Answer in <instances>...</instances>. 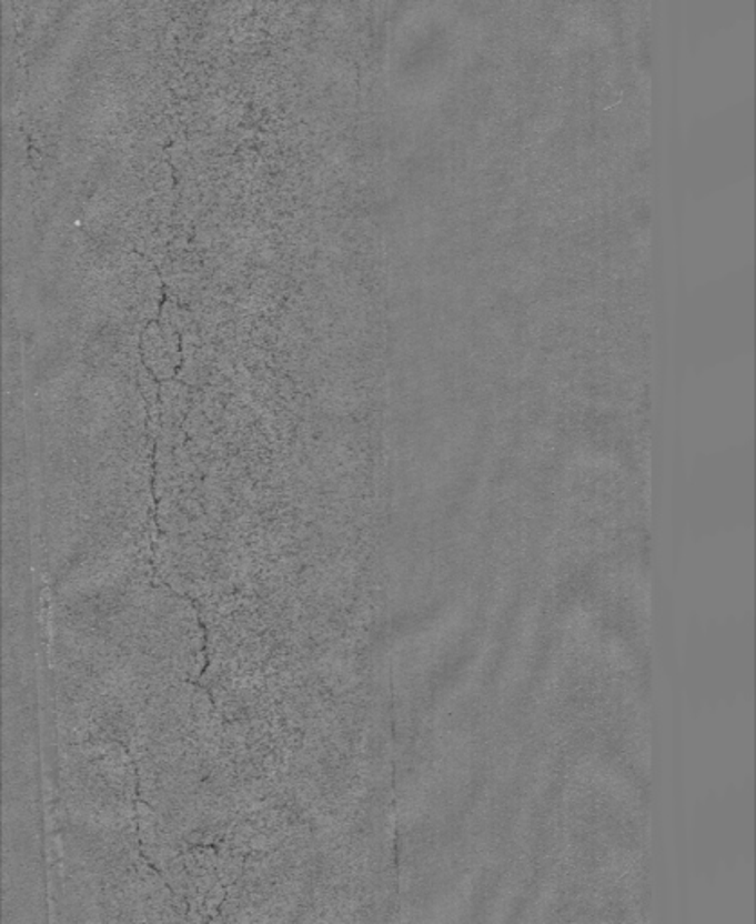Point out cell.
Returning <instances> with one entry per match:
<instances>
[{
    "label": "cell",
    "instance_id": "cell-1",
    "mask_svg": "<svg viewBox=\"0 0 756 924\" xmlns=\"http://www.w3.org/2000/svg\"><path fill=\"white\" fill-rule=\"evenodd\" d=\"M147 365L160 374L169 378L174 374L179 363L178 329L170 323H152L145 334Z\"/></svg>",
    "mask_w": 756,
    "mask_h": 924
}]
</instances>
